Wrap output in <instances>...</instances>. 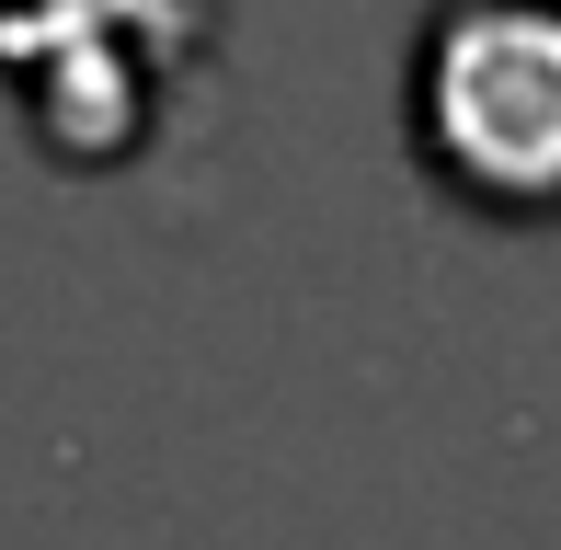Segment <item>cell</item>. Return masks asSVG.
<instances>
[{
    "mask_svg": "<svg viewBox=\"0 0 561 550\" xmlns=\"http://www.w3.org/2000/svg\"><path fill=\"white\" fill-rule=\"evenodd\" d=\"M413 149L481 218L561 207V0H436L413 46Z\"/></svg>",
    "mask_w": 561,
    "mask_h": 550,
    "instance_id": "6da1fadb",
    "label": "cell"
},
{
    "mask_svg": "<svg viewBox=\"0 0 561 550\" xmlns=\"http://www.w3.org/2000/svg\"><path fill=\"white\" fill-rule=\"evenodd\" d=\"M195 46H207V0H0V92L58 172L138 161L172 58Z\"/></svg>",
    "mask_w": 561,
    "mask_h": 550,
    "instance_id": "7a4b0ae2",
    "label": "cell"
}]
</instances>
